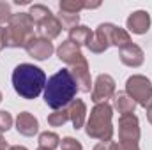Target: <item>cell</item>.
<instances>
[{
  "label": "cell",
  "mask_w": 152,
  "mask_h": 150,
  "mask_svg": "<svg viewBox=\"0 0 152 150\" xmlns=\"http://www.w3.org/2000/svg\"><path fill=\"white\" fill-rule=\"evenodd\" d=\"M126 25H127L129 32L142 36V34L149 32V28H151V16H149L147 11H134V12L129 14Z\"/></svg>",
  "instance_id": "cell-12"
},
{
  "label": "cell",
  "mask_w": 152,
  "mask_h": 150,
  "mask_svg": "<svg viewBox=\"0 0 152 150\" xmlns=\"http://www.w3.org/2000/svg\"><path fill=\"white\" fill-rule=\"evenodd\" d=\"M126 94L142 108H152V83L147 76L133 74L126 81Z\"/></svg>",
  "instance_id": "cell-5"
},
{
  "label": "cell",
  "mask_w": 152,
  "mask_h": 150,
  "mask_svg": "<svg viewBox=\"0 0 152 150\" xmlns=\"http://www.w3.org/2000/svg\"><path fill=\"white\" fill-rule=\"evenodd\" d=\"M67 120H69V111H67V108L53 110V113L48 115V124H50L51 127H60V125H64Z\"/></svg>",
  "instance_id": "cell-23"
},
{
  "label": "cell",
  "mask_w": 152,
  "mask_h": 150,
  "mask_svg": "<svg viewBox=\"0 0 152 150\" xmlns=\"http://www.w3.org/2000/svg\"><path fill=\"white\" fill-rule=\"evenodd\" d=\"M16 129H18V133H20V134L32 138V136H36V134H37L39 122H37V118H36L32 113L23 111V113H20V115H18V118H16Z\"/></svg>",
  "instance_id": "cell-13"
},
{
  "label": "cell",
  "mask_w": 152,
  "mask_h": 150,
  "mask_svg": "<svg viewBox=\"0 0 152 150\" xmlns=\"http://www.w3.org/2000/svg\"><path fill=\"white\" fill-rule=\"evenodd\" d=\"M71 74L76 81V87L80 92H90L92 88V78H90V71H88V64H80L75 67H69Z\"/></svg>",
  "instance_id": "cell-14"
},
{
  "label": "cell",
  "mask_w": 152,
  "mask_h": 150,
  "mask_svg": "<svg viewBox=\"0 0 152 150\" xmlns=\"http://www.w3.org/2000/svg\"><path fill=\"white\" fill-rule=\"evenodd\" d=\"M0 150H9V143L5 141V138L2 136V133H0Z\"/></svg>",
  "instance_id": "cell-32"
},
{
  "label": "cell",
  "mask_w": 152,
  "mask_h": 150,
  "mask_svg": "<svg viewBox=\"0 0 152 150\" xmlns=\"http://www.w3.org/2000/svg\"><path fill=\"white\" fill-rule=\"evenodd\" d=\"M12 115L9 111H0V133H7L11 127H12Z\"/></svg>",
  "instance_id": "cell-26"
},
{
  "label": "cell",
  "mask_w": 152,
  "mask_h": 150,
  "mask_svg": "<svg viewBox=\"0 0 152 150\" xmlns=\"http://www.w3.org/2000/svg\"><path fill=\"white\" fill-rule=\"evenodd\" d=\"M28 14H30V18L34 20V23H36V25L42 23V21H44V20H48L50 16H53V14H51V11H50L46 5H42V4H34V5H30Z\"/></svg>",
  "instance_id": "cell-19"
},
{
  "label": "cell",
  "mask_w": 152,
  "mask_h": 150,
  "mask_svg": "<svg viewBox=\"0 0 152 150\" xmlns=\"http://www.w3.org/2000/svg\"><path fill=\"white\" fill-rule=\"evenodd\" d=\"M39 147L42 149H50V150H55L57 147H60V138L58 134L51 133V131H44L39 134Z\"/></svg>",
  "instance_id": "cell-21"
},
{
  "label": "cell",
  "mask_w": 152,
  "mask_h": 150,
  "mask_svg": "<svg viewBox=\"0 0 152 150\" xmlns=\"http://www.w3.org/2000/svg\"><path fill=\"white\" fill-rule=\"evenodd\" d=\"M57 55H58V58H60L64 64H67L69 67H75V66H80V64H85V62H87V58L83 57L80 46H76L75 42H71L69 39L64 41V42L57 48Z\"/></svg>",
  "instance_id": "cell-9"
},
{
  "label": "cell",
  "mask_w": 152,
  "mask_h": 150,
  "mask_svg": "<svg viewBox=\"0 0 152 150\" xmlns=\"http://www.w3.org/2000/svg\"><path fill=\"white\" fill-rule=\"evenodd\" d=\"M58 21H60V25H62V28H75L76 25H78V21H80V14H67V12H60L58 16Z\"/></svg>",
  "instance_id": "cell-24"
},
{
  "label": "cell",
  "mask_w": 152,
  "mask_h": 150,
  "mask_svg": "<svg viewBox=\"0 0 152 150\" xmlns=\"http://www.w3.org/2000/svg\"><path fill=\"white\" fill-rule=\"evenodd\" d=\"M127 44H131V36H129V32L115 25V28L112 30V46H117V48L120 50V48H124V46H127Z\"/></svg>",
  "instance_id": "cell-20"
},
{
  "label": "cell",
  "mask_w": 152,
  "mask_h": 150,
  "mask_svg": "<svg viewBox=\"0 0 152 150\" xmlns=\"http://www.w3.org/2000/svg\"><path fill=\"white\" fill-rule=\"evenodd\" d=\"M37 150H50V149H42V147H39V149Z\"/></svg>",
  "instance_id": "cell-35"
},
{
  "label": "cell",
  "mask_w": 152,
  "mask_h": 150,
  "mask_svg": "<svg viewBox=\"0 0 152 150\" xmlns=\"http://www.w3.org/2000/svg\"><path fill=\"white\" fill-rule=\"evenodd\" d=\"M115 95V79L110 74H99L92 85V101L96 104L108 103Z\"/></svg>",
  "instance_id": "cell-8"
},
{
  "label": "cell",
  "mask_w": 152,
  "mask_h": 150,
  "mask_svg": "<svg viewBox=\"0 0 152 150\" xmlns=\"http://www.w3.org/2000/svg\"><path fill=\"white\" fill-rule=\"evenodd\" d=\"M0 103H2V92H0Z\"/></svg>",
  "instance_id": "cell-36"
},
{
  "label": "cell",
  "mask_w": 152,
  "mask_h": 150,
  "mask_svg": "<svg viewBox=\"0 0 152 150\" xmlns=\"http://www.w3.org/2000/svg\"><path fill=\"white\" fill-rule=\"evenodd\" d=\"M12 18V12H11V5L4 0H0V25L2 23H9Z\"/></svg>",
  "instance_id": "cell-27"
},
{
  "label": "cell",
  "mask_w": 152,
  "mask_h": 150,
  "mask_svg": "<svg viewBox=\"0 0 152 150\" xmlns=\"http://www.w3.org/2000/svg\"><path fill=\"white\" fill-rule=\"evenodd\" d=\"M27 53L36 58V60H46L53 55L55 48H53V42L48 41V39H42V37H34L28 41V44L25 46Z\"/></svg>",
  "instance_id": "cell-10"
},
{
  "label": "cell",
  "mask_w": 152,
  "mask_h": 150,
  "mask_svg": "<svg viewBox=\"0 0 152 150\" xmlns=\"http://www.w3.org/2000/svg\"><path fill=\"white\" fill-rule=\"evenodd\" d=\"M147 118H149V122L152 124V108H149V110H147Z\"/></svg>",
  "instance_id": "cell-34"
},
{
  "label": "cell",
  "mask_w": 152,
  "mask_h": 150,
  "mask_svg": "<svg viewBox=\"0 0 152 150\" xmlns=\"http://www.w3.org/2000/svg\"><path fill=\"white\" fill-rule=\"evenodd\" d=\"M76 92H78V87L71 71L60 69L51 78H48L42 95H44V103L51 110H62L75 101Z\"/></svg>",
  "instance_id": "cell-1"
},
{
  "label": "cell",
  "mask_w": 152,
  "mask_h": 150,
  "mask_svg": "<svg viewBox=\"0 0 152 150\" xmlns=\"http://www.w3.org/2000/svg\"><path fill=\"white\" fill-rule=\"evenodd\" d=\"M7 48H25L30 39H34V20L28 12L12 14L7 23Z\"/></svg>",
  "instance_id": "cell-4"
},
{
  "label": "cell",
  "mask_w": 152,
  "mask_h": 150,
  "mask_svg": "<svg viewBox=\"0 0 152 150\" xmlns=\"http://www.w3.org/2000/svg\"><path fill=\"white\" fill-rule=\"evenodd\" d=\"M140 140V122L138 117L133 115H122L118 118V143L124 145H138Z\"/></svg>",
  "instance_id": "cell-6"
},
{
  "label": "cell",
  "mask_w": 152,
  "mask_h": 150,
  "mask_svg": "<svg viewBox=\"0 0 152 150\" xmlns=\"http://www.w3.org/2000/svg\"><path fill=\"white\" fill-rule=\"evenodd\" d=\"M120 62L127 67H140L145 60V53L138 44H127L124 48H120Z\"/></svg>",
  "instance_id": "cell-11"
},
{
  "label": "cell",
  "mask_w": 152,
  "mask_h": 150,
  "mask_svg": "<svg viewBox=\"0 0 152 150\" xmlns=\"http://www.w3.org/2000/svg\"><path fill=\"white\" fill-rule=\"evenodd\" d=\"M67 111H69V120L73 122V127L76 131L81 129L85 125V120H87V106H85V103L81 99H75L69 104Z\"/></svg>",
  "instance_id": "cell-16"
},
{
  "label": "cell",
  "mask_w": 152,
  "mask_h": 150,
  "mask_svg": "<svg viewBox=\"0 0 152 150\" xmlns=\"http://www.w3.org/2000/svg\"><path fill=\"white\" fill-rule=\"evenodd\" d=\"M12 87L23 99H36L44 92L46 74L34 64H20L12 71Z\"/></svg>",
  "instance_id": "cell-2"
},
{
  "label": "cell",
  "mask_w": 152,
  "mask_h": 150,
  "mask_svg": "<svg viewBox=\"0 0 152 150\" xmlns=\"http://www.w3.org/2000/svg\"><path fill=\"white\" fill-rule=\"evenodd\" d=\"M113 28V23H101L96 28V32H92V37L88 41L87 48L92 53H104L112 46V30Z\"/></svg>",
  "instance_id": "cell-7"
},
{
  "label": "cell",
  "mask_w": 152,
  "mask_h": 150,
  "mask_svg": "<svg viewBox=\"0 0 152 150\" xmlns=\"http://www.w3.org/2000/svg\"><path fill=\"white\" fill-rule=\"evenodd\" d=\"M60 149L62 150H83L81 143L73 138V136H66L64 140H60Z\"/></svg>",
  "instance_id": "cell-25"
},
{
  "label": "cell",
  "mask_w": 152,
  "mask_h": 150,
  "mask_svg": "<svg viewBox=\"0 0 152 150\" xmlns=\"http://www.w3.org/2000/svg\"><path fill=\"white\" fill-rule=\"evenodd\" d=\"M9 150H28V149H25L21 145H14V147H9Z\"/></svg>",
  "instance_id": "cell-33"
},
{
  "label": "cell",
  "mask_w": 152,
  "mask_h": 150,
  "mask_svg": "<svg viewBox=\"0 0 152 150\" xmlns=\"http://www.w3.org/2000/svg\"><path fill=\"white\" fill-rule=\"evenodd\" d=\"M113 106H115V110L120 113V117H122V115H133V113H134V108H136L138 104H136L126 92H115Z\"/></svg>",
  "instance_id": "cell-17"
},
{
  "label": "cell",
  "mask_w": 152,
  "mask_h": 150,
  "mask_svg": "<svg viewBox=\"0 0 152 150\" xmlns=\"http://www.w3.org/2000/svg\"><path fill=\"white\" fill-rule=\"evenodd\" d=\"M117 150H140L138 145H124V143H117Z\"/></svg>",
  "instance_id": "cell-30"
},
{
  "label": "cell",
  "mask_w": 152,
  "mask_h": 150,
  "mask_svg": "<svg viewBox=\"0 0 152 150\" xmlns=\"http://www.w3.org/2000/svg\"><path fill=\"white\" fill-rule=\"evenodd\" d=\"M112 118H113V108L108 103L96 104L87 118V124H85L87 136L99 140V141H110L113 136Z\"/></svg>",
  "instance_id": "cell-3"
},
{
  "label": "cell",
  "mask_w": 152,
  "mask_h": 150,
  "mask_svg": "<svg viewBox=\"0 0 152 150\" xmlns=\"http://www.w3.org/2000/svg\"><path fill=\"white\" fill-rule=\"evenodd\" d=\"M7 48V28L0 27V50Z\"/></svg>",
  "instance_id": "cell-29"
},
{
  "label": "cell",
  "mask_w": 152,
  "mask_h": 150,
  "mask_svg": "<svg viewBox=\"0 0 152 150\" xmlns=\"http://www.w3.org/2000/svg\"><path fill=\"white\" fill-rule=\"evenodd\" d=\"M60 12H67V14H80L81 9H85V2L83 0H62L58 4Z\"/></svg>",
  "instance_id": "cell-22"
},
{
  "label": "cell",
  "mask_w": 152,
  "mask_h": 150,
  "mask_svg": "<svg viewBox=\"0 0 152 150\" xmlns=\"http://www.w3.org/2000/svg\"><path fill=\"white\" fill-rule=\"evenodd\" d=\"M90 37H92V32L85 25H76L75 28L69 30V41L75 42L76 46H87Z\"/></svg>",
  "instance_id": "cell-18"
},
{
  "label": "cell",
  "mask_w": 152,
  "mask_h": 150,
  "mask_svg": "<svg viewBox=\"0 0 152 150\" xmlns=\"http://www.w3.org/2000/svg\"><path fill=\"white\" fill-rule=\"evenodd\" d=\"M97 7H101L99 0H96V2H85V9H97Z\"/></svg>",
  "instance_id": "cell-31"
},
{
  "label": "cell",
  "mask_w": 152,
  "mask_h": 150,
  "mask_svg": "<svg viewBox=\"0 0 152 150\" xmlns=\"http://www.w3.org/2000/svg\"><path fill=\"white\" fill-rule=\"evenodd\" d=\"M94 150H117V143L115 141H99V145H96Z\"/></svg>",
  "instance_id": "cell-28"
},
{
  "label": "cell",
  "mask_w": 152,
  "mask_h": 150,
  "mask_svg": "<svg viewBox=\"0 0 152 150\" xmlns=\"http://www.w3.org/2000/svg\"><path fill=\"white\" fill-rule=\"evenodd\" d=\"M60 32H62V25H60V21H58L57 16H50L48 20H44L42 23H39L37 25L39 37L48 39V41L57 39L58 36H60Z\"/></svg>",
  "instance_id": "cell-15"
}]
</instances>
